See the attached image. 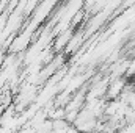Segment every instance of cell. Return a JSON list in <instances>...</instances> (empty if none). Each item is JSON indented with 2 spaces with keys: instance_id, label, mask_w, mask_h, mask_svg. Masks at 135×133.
Returning <instances> with one entry per match:
<instances>
[{
  "instance_id": "cell-1",
  "label": "cell",
  "mask_w": 135,
  "mask_h": 133,
  "mask_svg": "<svg viewBox=\"0 0 135 133\" xmlns=\"http://www.w3.org/2000/svg\"><path fill=\"white\" fill-rule=\"evenodd\" d=\"M127 86H129V85H127L124 75H121V77H112V78L108 80V86H107L105 99L112 100V99H118V97H121V94L126 91Z\"/></svg>"
}]
</instances>
